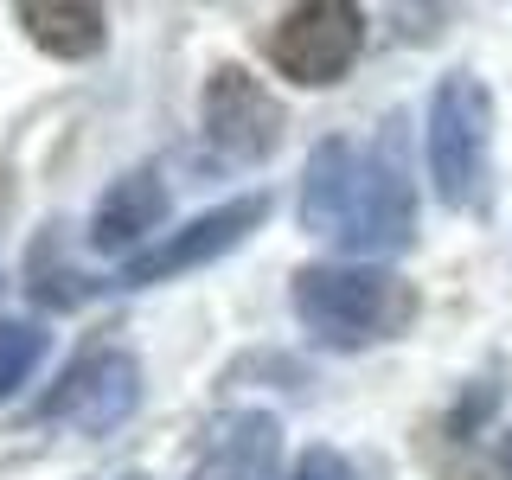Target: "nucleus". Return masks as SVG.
<instances>
[{"instance_id": "obj_8", "label": "nucleus", "mask_w": 512, "mask_h": 480, "mask_svg": "<svg viewBox=\"0 0 512 480\" xmlns=\"http://www.w3.org/2000/svg\"><path fill=\"white\" fill-rule=\"evenodd\" d=\"M276 468H282V423L269 410H231L205 429L186 480H276Z\"/></svg>"}, {"instance_id": "obj_9", "label": "nucleus", "mask_w": 512, "mask_h": 480, "mask_svg": "<svg viewBox=\"0 0 512 480\" xmlns=\"http://www.w3.org/2000/svg\"><path fill=\"white\" fill-rule=\"evenodd\" d=\"M167 180H160L154 167H135V173H122L116 186L103 192V205H96V218H90V244L96 250H109V256H141L148 250V237L167 224Z\"/></svg>"}, {"instance_id": "obj_11", "label": "nucleus", "mask_w": 512, "mask_h": 480, "mask_svg": "<svg viewBox=\"0 0 512 480\" xmlns=\"http://www.w3.org/2000/svg\"><path fill=\"white\" fill-rule=\"evenodd\" d=\"M39 359H45V327H32V320H0V404L39 372Z\"/></svg>"}, {"instance_id": "obj_7", "label": "nucleus", "mask_w": 512, "mask_h": 480, "mask_svg": "<svg viewBox=\"0 0 512 480\" xmlns=\"http://www.w3.org/2000/svg\"><path fill=\"white\" fill-rule=\"evenodd\" d=\"M205 141L224 167H256L282 141V103L269 96L244 64H218L205 84Z\"/></svg>"}, {"instance_id": "obj_5", "label": "nucleus", "mask_w": 512, "mask_h": 480, "mask_svg": "<svg viewBox=\"0 0 512 480\" xmlns=\"http://www.w3.org/2000/svg\"><path fill=\"white\" fill-rule=\"evenodd\" d=\"M141 404V365L122 346H90L39 404V423H64L77 436H116Z\"/></svg>"}, {"instance_id": "obj_12", "label": "nucleus", "mask_w": 512, "mask_h": 480, "mask_svg": "<svg viewBox=\"0 0 512 480\" xmlns=\"http://www.w3.org/2000/svg\"><path fill=\"white\" fill-rule=\"evenodd\" d=\"M288 480H365V474H359V461H352V455L314 442V448H301V461L288 468Z\"/></svg>"}, {"instance_id": "obj_3", "label": "nucleus", "mask_w": 512, "mask_h": 480, "mask_svg": "<svg viewBox=\"0 0 512 480\" xmlns=\"http://www.w3.org/2000/svg\"><path fill=\"white\" fill-rule=\"evenodd\" d=\"M493 154V96L474 71H448L429 90V180L448 212H480Z\"/></svg>"}, {"instance_id": "obj_13", "label": "nucleus", "mask_w": 512, "mask_h": 480, "mask_svg": "<svg viewBox=\"0 0 512 480\" xmlns=\"http://www.w3.org/2000/svg\"><path fill=\"white\" fill-rule=\"evenodd\" d=\"M500 397H506V384H500V365H493L487 378H474L468 404H461V416H455V442H474V429L487 423V410H500Z\"/></svg>"}, {"instance_id": "obj_14", "label": "nucleus", "mask_w": 512, "mask_h": 480, "mask_svg": "<svg viewBox=\"0 0 512 480\" xmlns=\"http://www.w3.org/2000/svg\"><path fill=\"white\" fill-rule=\"evenodd\" d=\"M500 474L512 480V429H506V442H500Z\"/></svg>"}, {"instance_id": "obj_1", "label": "nucleus", "mask_w": 512, "mask_h": 480, "mask_svg": "<svg viewBox=\"0 0 512 480\" xmlns=\"http://www.w3.org/2000/svg\"><path fill=\"white\" fill-rule=\"evenodd\" d=\"M301 231L359 256H397L416 244V192L391 141H314L301 167Z\"/></svg>"}, {"instance_id": "obj_10", "label": "nucleus", "mask_w": 512, "mask_h": 480, "mask_svg": "<svg viewBox=\"0 0 512 480\" xmlns=\"http://www.w3.org/2000/svg\"><path fill=\"white\" fill-rule=\"evenodd\" d=\"M20 26H26V39L39 45V52H52L64 64L96 58L103 39H109V13L90 7V0H26Z\"/></svg>"}, {"instance_id": "obj_2", "label": "nucleus", "mask_w": 512, "mask_h": 480, "mask_svg": "<svg viewBox=\"0 0 512 480\" xmlns=\"http://www.w3.org/2000/svg\"><path fill=\"white\" fill-rule=\"evenodd\" d=\"M301 333L333 352H365L416 320V288L378 263H301L288 276Z\"/></svg>"}, {"instance_id": "obj_6", "label": "nucleus", "mask_w": 512, "mask_h": 480, "mask_svg": "<svg viewBox=\"0 0 512 480\" xmlns=\"http://www.w3.org/2000/svg\"><path fill=\"white\" fill-rule=\"evenodd\" d=\"M269 212H276V199H269V192H244V199H224V205H212V212L186 218L180 231H167L160 244H148L141 256H128L116 282H122V288H148V282L186 276V269H199V263H218V256L244 244V237H250Z\"/></svg>"}, {"instance_id": "obj_15", "label": "nucleus", "mask_w": 512, "mask_h": 480, "mask_svg": "<svg viewBox=\"0 0 512 480\" xmlns=\"http://www.w3.org/2000/svg\"><path fill=\"white\" fill-rule=\"evenodd\" d=\"M122 480H141V474H122Z\"/></svg>"}, {"instance_id": "obj_4", "label": "nucleus", "mask_w": 512, "mask_h": 480, "mask_svg": "<svg viewBox=\"0 0 512 480\" xmlns=\"http://www.w3.org/2000/svg\"><path fill=\"white\" fill-rule=\"evenodd\" d=\"M359 52H365V13L352 0H301L269 32V64L288 84H308V90L340 84Z\"/></svg>"}]
</instances>
